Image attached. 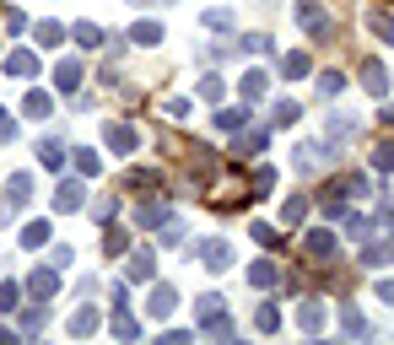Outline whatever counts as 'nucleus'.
Wrapping results in <instances>:
<instances>
[{"label":"nucleus","mask_w":394,"mask_h":345,"mask_svg":"<svg viewBox=\"0 0 394 345\" xmlns=\"http://www.w3.org/2000/svg\"><path fill=\"white\" fill-rule=\"evenodd\" d=\"M22 243H27V248L49 243V222H33V227H27V232H22Z\"/></svg>","instance_id":"nucleus-36"},{"label":"nucleus","mask_w":394,"mask_h":345,"mask_svg":"<svg viewBox=\"0 0 394 345\" xmlns=\"http://www.w3.org/2000/svg\"><path fill=\"white\" fill-rule=\"evenodd\" d=\"M270 146V130H243V135H232V151L238 157H254V151H265Z\"/></svg>","instance_id":"nucleus-8"},{"label":"nucleus","mask_w":394,"mask_h":345,"mask_svg":"<svg viewBox=\"0 0 394 345\" xmlns=\"http://www.w3.org/2000/svg\"><path fill=\"white\" fill-rule=\"evenodd\" d=\"M151 319H167V313H173V307H179V291H173V286H151Z\"/></svg>","instance_id":"nucleus-11"},{"label":"nucleus","mask_w":394,"mask_h":345,"mask_svg":"<svg viewBox=\"0 0 394 345\" xmlns=\"http://www.w3.org/2000/svg\"><path fill=\"white\" fill-rule=\"evenodd\" d=\"M70 38L82 43V49H98V43H103L108 33H103V27H98V22H76V27H70Z\"/></svg>","instance_id":"nucleus-14"},{"label":"nucleus","mask_w":394,"mask_h":345,"mask_svg":"<svg viewBox=\"0 0 394 345\" xmlns=\"http://www.w3.org/2000/svg\"><path fill=\"white\" fill-rule=\"evenodd\" d=\"M378 297H384V302L394 307V281H378Z\"/></svg>","instance_id":"nucleus-49"},{"label":"nucleus","mask_w":394,"mask_h":345,"mask_svg":"<svg viewBox=\"0 0 394 345\" xmlns=\"http://www.w3.org/2000/svg\"><path fill=\"white\" fill-rule=\"evenodd\" d=\"M340 329H346V335H368V319H362L356 307H346V313H340Z\"/></svg>","instance_id":"nucleus-33"},{"label":"nucleus","mask_w":394,"mask_h":345,"mask_svg":"<svg viewBox=\"0 0 394 345\" xmlns=\"http://www.w3.org/2000/svg\"><path fill=\"white\" fill-rule=\"evenodd\" d=\"M291 119H297V102H287V98H281L275 108H270V124H291Z\"/></svg>","instance_id":"nucleus-35"},{"label":"nucleus","mask_w":394,"mask_h":345,"mask_svg":"<svg viewBox=\"0 0 394 345\" xmlns=\"http://www.w3.org/2000/svg\"><path fill=\"white\" fill-rule=\"evenodd\" d=\"M38 162H43V167H54V173L65 167V146L54 141V135H49V141H38Z\"/></svg>","instance_id":"nucleus-16"},{"label":"nucleus","mask_w":394,"mask_h":345,"mask_svg":"<svg viewBox=\"0 0 394 345\" xmlns=\"http://www.w3.org/2000/svg\"><path fill=\"white\" fill-rule=\"evenodd\" d=\"M114 335H125V340H135V335H141V324H135V313H125V307H119V313H114Z\"/></svg>","instance_id":"nucleus-31"},{"label":"nucleus","mask_w":394,"mask_h":345,"mask_svg":"<svg viewBox=\"0 0 394 345\" xmlns=\"http://www.w3.org/2000/svg\"><path fill=\"white\" fill-rule=\"evenodd\" d=\"M125 275L130 281H157V254H151V248H135L130 264H125Z\"/></svg>","instance_id":"nucleus-4"},{"label":"nucleus","mask_w":394,"mask_h":345,"mask_svg":"<svg viewBox=\"0 0 394 345\" xmlns=\"http://www.w3.org/2000/svg\"><path fill=\"white\" fill-rule=\"evenodd\" d=\"M27 291H33V297H54V291H60V270H33V275H27Z\"/></svg>","instance_id":"nucleus-7"},{"label":"nucleus","mask_w":394,"mask_h":345,"mask_svg":"<svg viewBox=\"0 0 394 345\" xmlns=\"http://www.w3.org/2000/svg\"><path fill=\"white\" fill-rule=\"evenodd\" d=\"M0 141H17V124H11V114L0 108Z\"/></svg>","instance_id":"nucleus-48"},{"label":"nucleus","mask_w":394,"mask_h":345,"mask_svg":"<svg viewBox=\"0 0 394 345\" xmlns=\"http://www.w3.org/2000/svg\"><path fill=\"white\" fill-rule=\"evenodd\" d=\"M43 319H49V313H43V302H33L27 313H22V329H43Z\"/></svg>","instance_id":"nucleus-40"},{"label":"nucleus","mask_w":394,"mask_h":345,"mask_svg":"<svg viewBox=\"0 0 394 345\" xmlns=\"http://www.w3.org/2000/svg\"><path fill=\"white\" fill-rule=\"evenodd\" d=\"M373 167H378V173H389V167H394V141H384L373 151Z\"/></svg>","instance_id":"nucleus-39"},{"label":"nucleus","mask_w":394,"mask_h":345,"mask_svg":"<svg viewBox=\"0 0 394 345\" xmlns=\"http://www.w3.org/2000/svg\"><path fill=\"white\" fill-rule=\"evenodd\" d=\"M167 222V205L162 200H141L135 205V227H162Z\"/></svg>","instance_id":"nucleus-12"},{"label":"nucleus","mask_w":394,"mask_h":345,"mask_svg":"<svg viewBox=\"0 0 394 345\" xmlns=\"http://www.w3.org/2000/svg\"><path fill=\"white\" fill-rule=\"evenodd\" d=\"M340 86H346V76H340V70H324V76H319V86H313V92H319V98L330 102V98H340Z\"/></svg>","instance_id":"nucleus-20"},{"label":"nucleus","mask_w":394,"mask_h":345,"mask_svg":"<svg viewBox=\"0 0 394 345\" xmlns=\"http://www.w3.org/2000/svg\"><path fill=\"white\" fill-rule=\"evenodd\" d=\"M130 43L151 49V43H162V27H157V22H135V27H130Z\"/></svg>","instance_id":"nucleus-17"},{"label":"nucleus","mask_w":394,"mask_h":345,"mask_svg":"<svg viewBox=\"0 0 394 345\" xmlns=\"http://www.w3.org/2000/svg\"><path fill=\"white\" fill-rule=\"evenodd\" d=\"M0 22H6V33H22V27H27V17H22V11H0Z\"/></svg>","instance_id":"nucleus-43"},{"label":"nucleus","mask_w":394,"mask_h":345,"mask_svg":"<svg viewBox=\"0 0 394 345\" xmlns=\"http://www.w3.org/2000/svg\"><path fill=\"white\" fill-rule=\"evenodd\" d=\"M254 324H259V329H265V335H270V329H281V313H275V307H259V313H254Z\"/></svg>","instance_id":"nucleus-38"},{"label":"nucleus","mask_w":394,"mask_h":345,"mask_svg":"<svg viewBox=\"0 0 394 345\" xmlns=\"http://www.w3.org/2000/svg\"><path fill=\"white\" fill-rule=\"evenodd\" d=\"M200 324H206L211 335H222V340L232 335V319L222 313V297H200Z\"/></svg>","instance_id":"nucleus-3"},{"label":"nucleus","mask_w":394,"mask_h":345,"mask_svg":"<svg viewBox=\"0 0 394 345\" xmlns=\"http://www.w3.org/2000/svg\"><path fill=\"white\" fill-rule=\"evenodd\" d=\"M6 70H11V76H33V70H38V60H33L27 49H17V54L6 60Z\"/></svg>","instance_id":"nucleus-27"},{"label":"nucleus","mask_w":394,"mask_h":345,"mask_svg":"<svg viewBox=\"0 0 394 345\" xmlns=\"http://www.w3.org/2000/svg\"><path fill=\"white\" fill-rule=\"evenodd\" d=\"M249 281H254V286H275V264H270V259H259V264L249 270Z\"/></svg>","instance_id":"nucleus-34"},{"label":"nucleus","mask_w":394,"mask_h":345,"mask_svg":"<svg viewBox=\"0 0 394 345\" xmlns=\"http://www.w3.org/2000/svg\"><path fill=\"white\" fill-rule=\"evenodd\" d=\"M243 49H249V54H265L270 38H265V33H249V38H243Z\"/></svg>","instance_id":"nucleus-45"},{"label":"nucleus","mask_w":394,"mask_h":345,"mask_svg":"<svg viewBox=\"0 0 394 345\" xmlns=\"http://www.w3.org/2000/svg\"><path fill=\"white\" fill-rule=\"evenodd\" d=\"M216 130L238 135V130H243V108H222V114H216Z\"/></svg>","instance_id":"nucleus-30"},{"label":"nucleus","mask_w":394,"mask_h":345,"mask_svg":"<svg viewBox=\"0 0 394 345\" xmlns=\"http://www.w3.org/2000/svg\"><path fill=\"white\" fill-rule=\"evenodd\" d=\"M206 27H232V11H222V6H216V11H206Z\"/></svg>","instance_id":"nucleus-44"},{"label":"nucleus","mask_w":394,"mask_h":345,"mask_svg":"<svg viewBox=\"0 0 394 345\" xmlns=\"http://www.w3.org/2000/svg\"><path fill=\"white\" fill-rule=\"evenodd\" d=\"M33 38H38L43 49H54V43H65V27H60V22H38V27H33Z\"/></svg>","instance_id":"nucleus-21"},{"label":"nucleus","mask_w":394,"mask_h":345,"mask_svg":"<svg viewBox=\"0 0 394 345\" xmlns=\"http://www.w3.org/2000/svg\"><path fill=\"white\" fill-rule=\"evenodd\" d=\"M54 82H60L65 92H70V86L82 82V60H60V65H54Z\"/></svg>","instance_id":"nucleus-22"},{"label":"nucleus","mask_w":394,"mask_h":345,"mask_svg":"<svg viewBox=\"0 0 394 345\" xmlns=\"http://www.w3.org/2000/svg\"><path fill=\"white\" fill-rule=\"evenodd\" d=\"M384 259H389V248H362V264H368V270H378V264H384Z\"/></svg>","instance_id":"nucleus-42"},{"label":"nucleus","mask_w":394,"mask_h":345,"mask_svg":"<svg viewBox=\"0 0 394 345\" xmlns=\"http://www.w3.org/2000/svg\"><path fill=\"white\" fill-rule=\"evenodd\" d=\"M254 238H259V243H270V248H275V227H270V222H254Z\"/></svg>","instance_id":"nucleus-46"},{"label":"nucleus","mask_w":394,"mask_h":345,"mask_svg":"<svg viewBox=\"0 0 394 345\" xmlns=\"http://www.w3.org/2000/svg\"><path fill=\"white\" fill-rule=\"evenodd\" d=\"M297 324L308 329V335H319V329H324V307H319V302H303V307H297Z\"/></svg>","instance_id":"nucleus-18"},{"label":"nucleus","mask_w":394,"mask_h":345,"mask_svg":"<svg viewBox=\"0 0 394 345\" xmlns=\"http://www.w3.org/2000/svg\"><path fill=\"white\" fill-rule=\"evenodd\" d=\"M200 98L216 102V98H222V82H216V76H206V82H200Z\"/></svg>","instance_id":"nucleus-47"},{"label":"nucleus","mask_w":394,"mask_h":345,"mask_svg":"<svg viewBox=\"0 0 394 345\" xmlns=\"http://www.w3.org/2000/svg\"><path fill=\"white\" fill-rule=\"evenodd\" d=\"M351 135H356V119H346V114H335V119H330V141H335V146H346Z\"/></svg>","instance_id":"nucleus-23"},{"label":"nucleus","mask_w":394,"mask_h":345,"mask_svg":"<svg viewBox=\"0 0 394 345\" xmlns=\"http://www.w3.org/2000/svg\"><path fill=\"white\" fill-rule=\"evenodd\" d=\"M281 76H287V82L308 76V54H303V49H297V54H287V60H281Z\"/></svg>","instance_id":"nucleus-25"},{"label":"nucleus","mask_w":394,"mask_h":345,"mask_svg":"<svg viewBox=\"0 0 394 345\" xmlns=\"http://www.w3.org/2000/svg\"><path fill=\"white\" fill-rule=\"evenodd\" d=\"M22 108H27V114H33V119H43V114H49V108H54V102H49V92H27V102H22Z\"/></svg>","instance_id":"nucleus-32"},{"label":"nucleus","mask_w":394,"mask_h":345,"mask_svg":"<svg viewBox=\"0 0 394 345\" xmlns=\"http://www.w3.org/2000/svg\"><path fill=\"white\" fill-rule=\"evenodd\" d=\"M103 248H108V254H125V248H130V232H125V227H114V232L103 238Z\"/></svg>","instance_id":"nucleus-37"},{"label":"nucleus","mask_w":394,"mask_h":345,"mask_svg":"<svg viewBox=\"0 0 394 345\" xmlns=\"http://www.w3.org/2000/svg\"><path fill=\"white\" fill-rule=\"evenodd\" d=\"M82 205H86V189H82L76 178L54 189V210H82Z\"/></svg>","instance_id":"nucleus-9"},{"label":"nucleus","mask_w":394,"mask_h":345,"mask_svg":"<svg viewBox=\"0 0 394 345\" xmlns=\"http://www.w3.org/2000/svg\"><path fill=\"white\" fill-rule=\"evenodd\" d=\"M265 86H270V76H265V70H249V76H243V98H265Z\"/></svg>","instance_id":"nucleus-29"},{"label":"nucleus","mask_w":394,"mask_h":345,"mask_svg":"<svg viewBox=\"0 0 394 345\" xmlns=\"http://www.w3.org/2000/svg\"><path fill=\"white\" fill-rule=\"evenodd\" d=\"M98 329V307H82V313H70V335H92Z\"/></svg>","instance_id":"nucleus-26"},{"label":"nucleus","mask_w":394,"mask_h":345,"mask_svg":"<svg viewBox=\"0 0 394 345\" xmlns=\"http://www.w3.org/2000/svg\"><path fill=\"white\" fill-rule=\"evenodd\" d=\"M389 254H394V248H389Z\"/></svg>","instance_id":"nucleus-51"},{"label":"nucleus","mask_w":394,"mask_h":345,"mask_svg":"<svg viewBox=\"0 0 394 345\" xmlns=\"http://www.w3.org/2000/svg\"><path fill=\"white\" fill-rule=\"evenodd\" d=\"M303 248H308V259H319V264L335 259V238H330V232H308V238H303Z\"/></svg>","instance_id":"nucleus-10"},{"label":"nucleus","mask_w":394,"mask_h":345,"mask_svg":"<svg viewBox=\"0 0 394 345\" xmlns=\"http://www.w3.org/2000/svg\"><path fill=\"white\" fill-rule=\"evenodd\" d=\"M70 162H76V173H86V178H98V173H103V162H98V151H92V146H82Z\"/></svg>","instance_id":"nucleus-19"},{"label":"nucleus","mask_w":394,"mask_h":345,"mask_svg":"<svg viewBox=\"0 0 394 345\" xmlns=\"http://www.w3.org/2000/svg\"><path fill=\"white\" fill-rule=\"evenodd\" d=\"M303 216H308V200H303V194H297V200H287V222L297 227V222H303Z\"/></svg>","instance_id":"nucleus-41"},{"label":"nucleus","mask_w":394,"mask_h":345,"mask_svg":"<svg viewBox=\"0 0 394 345\" xmlns=\"http://www.w3.org/2000/svg\"><path fill=\"white\" fill-rule=\"evenodd\" d=\"M195 254H200V264H206V270H216V275H222V270H232V243H227V238H200V243H195Z\"/></svg>","instance_id":"nucleus-1"},{"label":"nucleus","mask_w":394,"mask_h":345,"mask_svg":"<svg viewBox=\"0 0 394 345\" xmlns=\"http://www.w3.org/2000/svg\"><path fill=\"white\" fill-rule=\"evenodd\" d=\"M130 6H173V0H130Z\"/></svg>","instance_id":"nucleus-50"},{"label":"nucleus","mask_w":394,"mask_h":345,"mask_svg":"<svg viewBox=\"0 0 394 345\" xmlns=\"http://www.w3.org/2000/svg\"><path fill=\"white\" fill-rule=\"evenodd\" d=\"M27 194H33V178H27V173H17V178L6 183V216H17L22 205H27Z\"/></svg>","instance_id":"nucleus-6"},{"label":"nucleus","mask_w":394,"mask_h":345,"mask_svg":"<svg viewBox=\"0 0 394 345\" xmlns=\"http://www.w3.org/2000/svg\"><path fill=\"white\" fill-rule=\"evenodd\" d=\"M324 162H330V146H313V141L297 146V167H324Z\"/></svg>","instance_id":"nucleus-15"},{"label":"nucleus","mask_w":394,"mask_h":345,"mask_svg":"<svg viewBox=\"0 0 394 345\" xmlns=\"http://www.w3.org/2000/svg\"><path fill=\"white\" fill-rule=\"evenodd\" d=\"M368 27H373L384 43H394V17H389V11H368Z\"/></svg>","instance_id":"nucleus-24"},{"label":"nucleus","mask_w":394,"mask_h":345,"mask_svg":"<svg viewBox=\"0 0 394 345\" xmlns=\"http://www.w3.org/2000/svg\"><path fill=\"white\" fill-rule=\"evenodd\" d=\"M108 146H114V151L125 157V151H135V146H141V135H135L130 124H108Z\"/></svg>","instance_id":"nucleus-13"},{"label":"nucleus","mask_w":394,"mask_h":345,"mask_svg":"<svg viewBox=\"0 0 394 345\" xmlns=\"http://www.w3.org/2000/svg\"><path fill=\"white\" fill-rule=\"evenodd\" d=\"M22 307V286L17 281H0V313H17Z\"/></svg>","instance_id":"nucleus-28"},{"label":"nucleus","mask_w":394,"mask_h":345,"mask_svg":"<svg viewBox=\"0 0 394 345\" xmlns=\"http://www.w3.org/2000/svg\"><path fill=\"white\" fill-rule=\"evenodd\" d=\"M297 22H303V33H308V38H330V17H324V6H319V0H303V6H297Z\"/></svg>","instance_id":"nucleus-2"},{"label":"nucleus","mask_w":394,"mask_h":345,"mask_svg":"<svg viewBox=\"0 0 394 345\" xmlns=\"http://www.w3.org/2000/svg\"><path fill=\"white\" fill-rule=\"evenodd\" d=\"M356 76H362V86H368L373 98L389 92V76H384V65H378V60H362V65H356Z\"/></svg>","instance_id":"nucleus-5"}]
</instances>
